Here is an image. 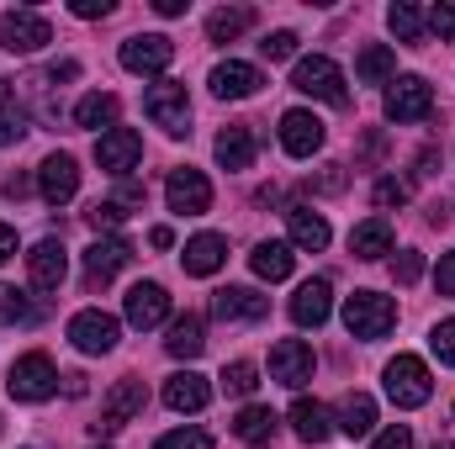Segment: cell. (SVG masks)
I'll return each instance as SVG.
<instances>
[{"label": "cell", "instance_id": "38", "mask_svg": "<svg viewBox=\"0 0 455 449\" xmlns=\"http://www.w3.org/2000/svg\"><path fill=\"white\" fill-rule=\"evenodd\" d=\"M85 223L96 227V232H107V238H116V227L127 223V207H122V201H96V207L85 212Z\"/></svg>", "mask_w": 455, "mask_h": 449}, {"label": "cell", "instance_id": "11", "mask_svg": "<svg viewBox=\"0 0 455 449\" xmlns=\"http://www.w3.org/2000/svg\"><path fill=\"white\" fill-rule=\"evenodd\" d=\"M48 43H53L48 16H37V11H0V48L5 53H37Z\"/></svg>", "mask_w": 455, "mask_h": 449}, {"label": "cell", "instance_id": "14", "mask_svg": "<svg viewBox=\"0 0 455 449\" xmlns=\"http://www.w3.org/2000/svg\"><path fill=\"white\" fill-rule=\"evenodd\" d=\"M37 191H43L48 207H69L75 191H80V164H75L69 154H48V159L37 164Z\"/></svg>", "mask_w": 455, "mask_h": 449}, {"label": "cell", "instance_id": "32", "mask_svg": "<svg viewBox=\"0 0 455 449\" xmlns=\"http://www.w3.org/2000/svg\"><path fill=\"white\" fill-rule=\"evenodd\" d=\"M164 349H170L175 359H196V354L207 349V328H202V318H196V312L175 318V323H170V338H164Z\"/></svg>", "mask_w": 455, "mask_h": 449}, {"label": "cell", "instance_id": "8", "mask_svg": "<svg viewBox=\"0 0 455 449\" xmlns=\"http://www.w3.org/2000/svg\"><path fill=\"white\" fill-rule=\"evenodd\" d=\"M164 201H170L175 217H202V212H212V180H207L202 169L180 164V169H170V180H164Z\"/></svg>", "mask_w": 455, "mask_h": 449}, {"label": "cell", "instance_id": "7", "mask_svg": "<svg viewBox=\"0 0 455 449\" xmlns=\"http://www.w3.org/2000/svg\"><path fill=\"white\" fill-rule=\"evenodd\" d=\"M122 69L127 75H143V80H159L164 69H170V59H175V43L164 37V32H138V37H127L122 43Z\"/></svg>", "mask_w": 455, "mask_h": 449}, {"label": "cell", "instance_id": "43", "mask_svg": "<svg viewBox=\"0 0 455 449\" xmlns=\"http://www.w3.org/2000/svg\"><path fill=\"white\" fill-rule=\"evenodd\" d=\"M259 48H265V59H270V64H281V59H291V53H297V32H286V27H281V32H270Z\"/></svg>", "mask_w": 455, "mask_h": 449}, {"label": "cell", "instance_id": "5", "mask_svg": "<svg viewBox=\"0 0 455 449\" xmlns=\"http://www.w3.org/2000/svg\"><path fill=\"white\" fill-rule=\"evenodd\" d=\"M143 112H148V122H154V127H164L170 138H191V96H186V85H175V80L148 85Z\"/></svg>", "mask_w": 455, "mask_h": 449}, {"label": "cell", "instance_id": "13", "mask_svg": "<svg viewBox=\"0 0 455 449\" xmlns=\"http://www.w3.org/2000/svg\"><path fill=\"white\" fill-rule=\"evenodd\" d=\"M122 318L132 323V328H159L164 318H170V291L159 286V280H138L127 296H122Z\"/></svg>", "mask_w": 455, "mask_h": 449}, {"label": "cell", "instance_id": "21", "mask_svg": "<svg viewBox=\"0 0 455 449\" xmlns=\"http://www.w3.org/2000/svg\"><path fill=\"white\" fill-rule=\"evenodd\" d=\"M212 312L223 323H259L270 312V296H259L254 286H223V291H212Z\"/></svg>", "mask_w": 455, "mask_h": 449}, {"label": "cell", "instance_id": "16", "mask_svg": "<svg viewBox=\"0 0 455 449\" xmlns=\"http://www.w3.org/2000/svg\"><path fill=\"white\" fill-rule=\"evenodd\" d=\"M323 138H329V127H323L313 112L297 106V112L281 116V148H286L291 159H313V154L323 148Z\"/></svg>", "mask_w": 455, "mask_h": 449}, {"label": "cell", "instance_id": "12", "mask_svg": "<svg viewBox=\"0 0 455 449\" xmlns=\"http://www.w3.org/2000/svg\"><path fill=\"white\" fill-rule=\"evenodd\" d=\"M116 318L112 312H101V307H85V312H75L69 318V343L80 349V354H112L116 349Z\"/></svg>", "mask_w": 455, "mask_h": 449}, {"label": "cell", "instance_id": "35", "mask_svg": "<svg viewBox=\"0 0 455 449\" xmlns=\"http://www.w3.org/2000/svg\"><path fill=\"white\" fill-rule=\"evenodd\" d=\"M387 27H392L403 43H424V27H429V16H424L413 0H397V5H387Z\"/></svg>", "mask_w": 455, "mask_h": 449}, {"label": "cell", "instance_id": "25", "mask_svg": "<svg viewBox=\"0 0 455 449\" xmlns=\"http://www.w3.org/2000/svg\"><path fill=\"white\" fill-rule=\"evenodd\" d=\"M291 434H297L302 445H323V439L334 434V413H329L323 402H313V397H297V402H291Z\"/></svg>", "mask_w": 455, "mask_h": 449}, {"label": "cell", "instance_id": "44", "mask_svg": "<svg viewBox=\"0 0 455 449\" xmlns=\"http://www.w3.org/2000/svg\"><path fill=\"white\" fill-rule=\"evenodd\" d=\"M371 201H376V207H403V201H408V185L387 175V180H376V191H371Z\"/></svg>", "mask_w": 455, "mask_h": 449}, {"label": "cell", "instance_id": "34", "mask_svg": "<svg viewBox=\"0 0 455 449\" xmlns=\"http://www.w3.org/2000/svg\"><path fill=\"white\" fill-rule=\"evenodd\" d=\"M275 413L270 407H243L238 418H233V434L243 439V445H265V439H275Z\"/></svg>", "mask_w": 455, "mask_h": 449}, {"label": "cell", "instance_id": "15", "mask_svg": "<svg viewBox=\"0 0 455 449\" xmlns=\"http://www.w3.org/2000/svg\"><path fill=\"white\" fill-rule=\"evenodd\" d=\"M132 264V243L116 232V238H96L91 248H85V286L96 291V286H107L116 280V270H127Z\"/></svg>", "mask_w": 455, "mask_h": 449}, {"label": "cell", "instance_id": "39", "mask_svg": "<svg viewBox=\"0 0 455 449\" xmlns=\"http://www.w3.org/2000/svg\"><path fill=\"white\" fill-rule=\"evenodd\" d=\"M21 138H27V112L21 106H0V148H11Z\"/></svg>", "mask_w": 455, "mask_h": 449}, {"label": "cell", "instance_id": "19", "mask_svg": "<svg viewBox=\"0 0 455 449\" xmlns=\"http://www.w3.org/2000/svg\"><path fill=\"white\" fill-rule=\"evenodd\" d=\"M138 159H143V138H138L132 127H112V132L96 138V164H101L107 175H127Z\"/></svg>", "mask_w": 455, "mask_h": 449}, {"label": "cell", "instance_id": "42", "mask_svg": "<svg viewBox=\"0 0 455 449\" xmlns=\"http://www.w3.org/2000/svg\"><path fill=\"white\" fill-rule=\"evenodd\" d=\"M392 275H397V286H413V280L424 275V254H419V248H403V254L392 259Z\"/></svg>", "mask_w": 455, "mask_h": 449}, {"label": "cell", "instance_id": "47", "mask_svg": "<svg viewBox=\"0 0 455 449\" xmlns=\"http://www.w3.org/2000/svg\"><path fill=\"white\" fill-rule=\"evenodd\" d=\"M435 286H440V296H455V248H451V254H440V270H435Z\"/></svg>", "mask_w": 455, "mask_h": 449}, {"label": "cell", "instance_id": "9", "mask_svg": "<svg viewBox=\"0 0 455 449\" xmlns=\"http://www.w3.org/2000/svg\"><path fill=\"white\" fill-rule=\"evenodd\" d=\"M429 112H435V91L424 75H397L387 85V122L403 127V122H424Z\"/></svg>", "mask_w": 455, "mask_h": 449}, {"label": "cell", "instance_id": "52", "mask_svg": "<svg viewBox=\"0 0 455 449\" xmlns=\"http://www.w3.org/2000/svg\"><path fill=\"white\" fill-rule=\"evenodd\" d=\"M148 243H154V248H170V243H175V232H170V227H154V232H148Z\"/></svg>", "mask_w": 455, "mask_h": 449}, {"label": "cell", "instance_id": "24", "mask_svg": "<svg viewBox=\"0 0 455 449\" xmlns=\"http://www.w3.org/2000/svg\"><path fill=\"white\" fill-rule=\"evenodd\" d=\"M228 259V238L223 232H196L186 248H180V264H186V275H218Z\"/></svg>", "mask_w": 455, "mask_h": 449}, {"label": "cell", "instance_id": "41", "mask_svg": "<svg viewBox=\"0 0 455 449\" xmlns=\"http://www.w3.org/2000/svg\"><path fill=\"white\" fill-rule=\"evenodd\" d=\"M154 449H212V434H202V429H175V434H164Z\"/></svg>", "mask_w": 455, "mask_h": 449}, {"label": "cell", "instance_id": "50", "mask_svg": "<svg viewBox=\"0 0 455 449\" xmlns=\"http://www.w3.org/2000/svg\"><path fill=\"white\" fill-rule=\"evenodd\" d=\"M186 5H191V0H154L159 16H186Z\"/></svg>", "mask_w": 455, "mask_h": 449}, {"label": "cell", "instance_id": "53", "mask_svg": "<svg viewBox=\"0 0 455 449\" xmlns=\"http://www.w3.org/2000/svg\"><path fill=\"white\" fill-rule=\"evenodd\" d=\"M0 106H16V91H11V80H0Z\"/></svg>", "mask_w": 455, "mask_h": 449}, {"label": "cell", "instance_id": "26", "mask_svg": "<svg viewBox=\"0 0 455 449\" xmlns=\"http://www.w3.org/2000/svg\"><path fill=\"white\" fill-rule=\"evenodd\" d=\"M286 232H291V248H307V254H323L329 238H334L323 212H313V207H291L286 212Z\"/></svg>", "mask_w": 455, "mask_h": 449}, {"label": "cell", "instance_id": "30", "mask_svg": "<svg viewBox=\"0 0 455 449\" xmlns=\"http://www.w3.org/2000/svg\"><path fill=\"white\" fill-rule=\"evenodd\" d=\"M249 264H254V275L259 280H286L291 275V264H297V254H291V243H254V254H249Z\"/></svg>", "mask_w": 455, "mask_h": 449}, {"label": "cell", "instance_id": "20", "mask_svg": "<svg viewBox=\"0 0 455 449\" xmlns=\"http://www.w3.org/2000/svg\"><path fill=\"white\" fill-rule=\"evenodd\" d=\"M212 96L218 101H249V96H259V85H265V75L254 69V64H243V59H228L212 69Z\"/></svg>", "mask_w": 455, "mask_h": 449}, {"label": "cell", "instance_id": "23", "mask_svg": "<svg viewBox=\"0 0 455 449\" xmlns=\"http://www.w3.org/2000/svg\"><path fill=\"white\" fill-rule=\"evenodd\" d=\"M207 402H212L207 375H196V370H175V375L164 381V407H170V413H202Z\"/></svg>", "mask_w": 455, "mask_h": 449}, {"label": "cell", "instance_id": "45", "mask_svg": "<svg viewBox=\"0 0 455 449\" xmlns=\"http://www.w3.org/2000/svg\"><path fill=\"white\" fill-rule=\"evenodd\" d=\"M429 27L440 32V43H455V0H440V5L429 11Z\"/></svg>", "mask_w": 455, "mask_h": 449}, {"label": "cell", "instance_id": "49", "mask_svg": "<svg viewBox=\"0 0 455 449\" xmlns=\"http://www.w3.org/2000/svg\"><path fill=\"white\" fill-rule=\"evenodd\" d=\"M11 259H16V232L0 223V264H11Z\"/></svg>", "mask_w": 455, "mask_h": 449}, {"label": "cell", "instance_id": "51", "mask_svg": "<svg viewBox=\"0 0 455 449\" xmlns=\"http://www.w3.org/2000/svg\"><path fill=\"white\" fill-rule=\"evenodd\" d=\"M27 191H32V180H27V175H11V180H5V196H27Z\"/></svg>", "mask_w": 455, "mask_h": 449}, {"label": "cell", "instance_id": "36", "mask_svg": "<svg viewBox=\"0 0 455 449\" xmlns=\"http://www.w3.org/2000/svg\"><path fill=\"white\" fill-rule=\"evenodd\" d=\"M254 386H259V365H254V359L223 365V391L228 397H254Z\"/></svg>", "mask_w": 455, "mask_h": 449}, {"label": "cell", "instance_id": "3", "mask_svg": "<svg viewBox=\"0 0 455 449\" xmlns=\"http://www.w3.org/2000/svg\"><path fill=\"white\" fill-rule=\"evenodd\" d=\"M291 91H302V96H313V101H329V106H344V101H349L344 69L334 64V59H323V53L297 59V69H291Z\"/></svg>", "mask_w": 455, "mask_h": 449}, {"label": "cell", "instance_id": "37", "mask_svg": "<svg viewBox=\"0 0 455 449\" xmlns=\"http://www.w3.org/2000/svg\"><path fill=\"white\" fill-rule=\"evenodd\" d=\"M0 323H37V307L16 286H0Z\"/></svg>", "mask_w": 455, "mask_h": 449}, {"label": "cell", "instance_id": "27", "mask_svg": "<svg viewBox=\"0 0 455 449\" xmlns=\"http://www.w3.org/2000/svg\"><path fill=\"white\" fill-rule=\"evenodd\" d=\"M355 80L360 85H392L397 80V53L387 43H365L360 59H355Z\"/></svg>", "mask_w": 455, "mask_h": 449}, {"label": "cell", "instance_id": "2", "mask_svg": "<svg viewBox=\"0 0 455 449\" xmlns=\"http://www.w3.org/2000/svg\"><path fill=\"white\" fill-rule=\"evenodd\" d=\"M381 386H387L392 407H403V413H413V407H424V402L435 397L429 365H424L419 354H397V359H387V370H381Z\"/></svg>", "mask_w": 455, "mask_h": 449}, {"label": "cell", "instance_id": "48", "mask_svg": "<svg viewBox=\"0 0 455 449\" xmlns=\"http://www.w3.org/2000/svg\"><path fill=\"white\" fill-rule=\"evenodd\" d=\"M69 11L80 21H96V16H112V0H69Z\"/></svg>", "mask_w": 455, "mask_h": 449}, {"label": "cell", "instance_id": "18", "mask_svg": "<svg viewBox=\"0 0 455 449\" xmlns=\"http://www.w3.org/2000/svg\"><path fill=\"white\" fill-rule=\"evenodd\" d=\"M329 312H334V286H329L323 275L302 280L297 296H291V323H297V328H323Z\"/></svg>", "mask_w": 455, "mask_h": 449}, {"label": "cell", "instance_id": "31", "mask_svg": "<svg viewBox=\"0 0 455 449\" xmlns=\"http://www.w3.org/2000/svg\"><path fill=\"white\" fill-rule=\"evenodd\" d=\"M339 434H349V439H365L371 429H376V402L365 397V391H349L339 402V423H334Z\"/></svg>", "mask_w": 455, "mask_h": 449}, {"label": "cell", "instance_id": "46", "mask_svg": "<svg viewBox=\"0 0 455 449\" xmlns=\"http://www.w3.org/2000/svg\"><path fill=\"white\" fill-rule=\"evenodd\" d=\"M371 449H413V429H408V423H392V429L376 434V445Z\"/></svg>", "mask_w": 455, "mask_h": 449}, {"label": "cell", "instance_id": "28", "mask_svg": "<svg viewBox=\"0 0 455 449\" xmlns=\"http://www.w3.org/2000/svg\"><path fill=\"white\" fill-rule=\"evenodd\" d=\"M349 254H355V259H387V254H392V223H387V217L355 223V232H349Z\"/></svg>", "mask_w": 455, "mask_h": 449}, {"label": "cell", "instance_id": "54", "mask_svg": "<svg viewBox=\"0 0 455 449\" xmlns=\"http://www.w3.org/2000/svg\"><path fill=\"white\" fill-rule=\"evenodd\" d=\"M96 449H107V445H96Z\"/></svg>", "mask_w": 455, "mask_h": 449}, {"label": "cell", "instance_id": "29", "mask_svg": "<svg viewBox=\"0 0 455 449\" xmlns=\"http://www.w3.org/2000/svg\"><path fill=\"white\" fill-rule=\"evenodd\" d=\"M75 127H85V132H112L116 127V96L112 91H91V96H80V106H75Z\"/></svg>", "mask_w": 455, "mask_h": 449}, {"label": "cell", "instance_id": "22", "mask_svg": "<svg viewBox=\"0 0 455 449\" xmlns=\"http://www.w3.org/2000/svg\"><path fill=\"white\" fill-rule=\"evenodd\" d=\"M212 154H218V164H223L228 175H238V169H249V164H254L259 138H254V127H249V122H228L223 132H218V143H212Z\"/></svg>", "mask_w": 455, "mask_h": 449}, {"label": "cell", "instance_id": "17", "mask_svg": "<svg viewBox=\"0 0 455 449\" xmlns=\"http://www.w3.org/2000/svg\"><path fill=\"white\" fill-rule=\"evenodd\" d=\"M27 275H32V286H37V291H59V286H64V275H69V248H64L59 238L32 243V254H27Z\"/></svg>", "mask_w": 455, "mask_h": 449}, {"label": "cell", "instance_id": "4", "mask_svg": "<svg viewBox=\"0 0 455 449\" xmlns=\"http://www.w3.org/2000/svg\"><path fill=\"white\" fill-rule=\"evenodd\" d=\"M5 391L16 397V402H48L53 391H59V370H53V359L48 354H21L11 370H5Z\"/></svg>", "mask_w": 455, "mask_h": 449}, {"label": "cell", "instance_id": "40", "mask_svg": "<svg viewBox=\"0 0 455 449\" xmlns=\"http://www.w3.org/2000/svg\"><path fill=\"white\" fill-rule=\"evenodd\" d=\"M429 349H435V359H440V365H455V318L435 323V334H429Z\"/></svg>", "mask_w": 455, "mask_h": 449}, {"label": "cell", "instance_id": "33", "mask_svg": "<svg viewBox=\"0 0 455 449\" xmlns=\"http://www.w3.org/2000/svg\"><path fill=\"white\" fill-rule=\"evenodd\" d=\"M249 27H254V5H223V11L207 16V37H212V43H233V37H243Z\"/></svg>", "mask_w": 455, "mask_h": 449}, {"label": "cell", "instance_id": "6", "mask_svg": "<svg viewBox=\"0 0 455 449\" xmlns=\"http://www.w3.org/2000/svg\"><path fill=\"white\" fill-rule=\"evenodd\" d=\"M143 402H148L143 381H138V375H122L112 391H107V402H101V423H91V429H96V439H112V434H122V429L143 413Z\"/></svg>", "mask_w": 455, "mask_h": 449}, {"label": "cell", "instance_id": "10", "mask_svg": "<svg viewBox=\"0 0 455 449\" xmlns=\"http://www.w3.org/2000/svg\"><path fill=\"white\" fill-rule=\"evenodd\" d=\"M313 370H318L313 343H302V338H281V343H270V381H275V386L302 391V386L313 381Z\"/></svg>", "mask_w": 455, "mask_h": 449}, {"label": "cell", "instance_id": "1", "mask_svg": "<svg viewBox=\"0 0 455 449\" xmlns=\"http://www.w3.org/2000/svg\"><path fill=\"white\" fill-rule=\"evenodd\" d=\"M344 328L360 343H376L397 328V302L381 291H355V296H344Z\"/></svg>", "mask_w": 455, "mask_h": 449}]
</instances>
